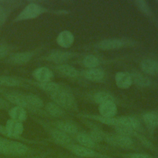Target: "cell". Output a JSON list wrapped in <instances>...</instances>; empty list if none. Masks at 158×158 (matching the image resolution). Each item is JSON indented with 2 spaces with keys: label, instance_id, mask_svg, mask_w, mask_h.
Segmentation results:
<instances>
[{
  "label": "cell",
  "instance_id": "cell-15",
  "mask_svg": "<svg viewBox=\"0 0 158 158\" xmlns=\"http://www.w3.org/2000/svg\"><path fill=\"white\" fill-rule=\"evenodd\" d=\"M6 98L10 102L15 104L16 106H20L23 108L28 106L26 95L18 93H10L7 94Z\"/></svg>",
  "mask_w": 158,
  "mask_h": 158
},
{
  "label": "cell",
  "instance_id": "cell-8",
  "mask_svg": "<svg viewBox=\"0 0 158 158\" xmlns=\"http://www.w3.org/2000/svg\"><path fill=\"white\" fill-rule=\"evenodd\" d=\"M33 77L40 83L50 81L53 77L52 71L46 67H41L36 69L33 73Z\"/></svg>",
  "mask_w": 158,
  "mask_h": 158
},
{
  "label": "cell",
  "instance_id": "cell-23",
  "mask_svg": "<svg viewBox=\"0 0 158 158\" xmlns=\"http://www.w3.org/2000/svg\"><path fill=\"white\" fill-rule=\"evenodd\" d=\"M77 139L82 146L90 149L95 147L96 143L92 140L88 135L85 133H79L77 136Z\"/></svg>",
  "mask_w": 158,
  "mask_h": 158
},
{
  "label": "cell",
  "instance_id": "cell-9",
  "mask_svg": "<svg viewBox=\"0 0 158 158\" xmlns=\"http://www.w3.org/2000/svg\"><path fill=\"white\" fill-rule=\"evenodd\" d=\"M57 44L64 48L70 47L74 41L73 35L69 30H63L59 33L57 37Z\"/></svg>",
  "mask_w": 158,
  "mask_h": 158
},
{
  "label": "cell",
  "instance_id": "cell-18",
  "mask_svg": "<svg viewBox=\"0 0 158 158\" xmlns=\"http://www.w3.org/2000/svg\"><path fill=\"white\" fill-rule=\"evenodd\" d=\"M9 114L12 119L19 122L24 121L27 118V112L23 107L20 106H15L12 107L9 112Z\"/></svg>",
  "mask_w": 158,
  "mask_h": 158
},
{
  "label": "cell",
  "instance_id": "cell-12",
  "mask_svg": "<svg viewBox=\"0 0 158 158\" xmlns=\"http://www.w3.org/2000/svg\"><path fill=\"white\" fill-rule=\"evenodd\" d=\"M117 124L122 125L129 128H131L133 130H137L140 128L139 121L135 117H129V116H122L117 118Z\"/></svg>",
  "mask_w": 158,
  "mask_h": 158
},
{
  "label": "cell",
  "instance_id": "cell-2",
  "mask_svg": "<svg viewBox=\"0 0 158 158\" xmlns=\"http://www.w3.org/2000/svg\"><path fill=\"white\" fill-rule=\"evenodd\" d=\"M44 11V9L38 4L30 3L28 4L17 16L19 20L31 19L37 17Z\"/></svg>",
  "mask_w": 158,
  "mask_h": 158
},
{
  "label": "cell",
  "instance_id": "cell-30",
  "mask_svg": "<svg viewBox=\"0 0 158 158\" xmlns=\"http://www.w3.org/2000/svg\"><path fill=\"white\" fill-rule=\"evenodd\" d=\"M40 87L43 90L50 93V94L56 91L57 90L61 88V86L59 84L54 82H52L51 81L48 82L40 83Z\"/></svg>",
  "mask_w": 158,
  "mask_h": 158
},
{
  "label": "cell",
  "instance_id": "cell-19",
  "mask_svg": "<svg viewBox=\"0 0 158 158\" xmlns=\"http://www.w3.org/2000/svg\"><path fill=\"white\" fill-rule=\"evenodd\" d=\"M32 53L30 52H19L14 54L10 59V60L13 64H23L29 61L32 57Z\"/></svg>",
  "mask_w": 158,
  "mask_h": 158
},
{
  "label": "cell",
  "instance_id": "cell-16",
  "mask_svg": "<svg viewBox=\"0 0 158 158\" xmlns=\"http://www.w3.org/2000/svg\"><path fill=\"white\" fill-rule=\"evenodd\" d=\"M56 69L62 75L70 78H76L79 75L78 71L75 67L68 64L58 65Z\"/></svg>",
  "mask_w": 158,
  "mask_h": 158
},
{
  "label": "cell",
  "instance_id": "cell-5",
  "mask_svg": "<svg viewBox=\"0 0 158 158\" xmlns=\"http://www.w3.org/2000/svg\"><path fill=\"white\" fill-rule=\"evenodd\" d=\"M142 71L148 75H156L158 74V61L152 59H145L141 62Z\"/></svg>",
  "mask_w": 158,
  "mask_h": 158
},
{
  "label": "cell",
  "instance_id": "cell-20",
  "mask_svg": "<svg viewBox=\"0 0 158 158\" xmlns=\"http://www.w3.org/2000/svg\"><path fill=\"white\" fill-rule=\"evenodd\" d=\"M51 135L54 139L59 144L67 145L71 143V139L69 136L59 130H54L52 131Z\"/></svg>",
  "mask_w": 158,
  "mask_h": 158
},
{
  "label": "cell",
  "instance_id": "cell-3",
  "mask_svg": "<svg viewBox=\"0 0 158 158\" xmlns=\"http://www.w3.org/2000/svg\"><path fill=\"white\" fill-rule=\"evenodd\" d=\"M104 139H105L106 141L109 143L122 148H131L133 146V140L129 136H127L121 135L111 136L104 135Z\"/></svg>",
  "mask_w": 158,
  "mask_h": 158
},
{
  "label": "cell",
  "instance_id": "cell-24",
  "mask_svg": "<svg viewBox=\"0 0 158 158\" xmlns=\"http://www.w3.org/2000/svg\"><path fill=\"white\" fill-rule=\"evenodd\" d=\"M86 117L90 118L91 119L97 120L104 124L108 125L115 126L117 124V119L114 117H106L102 115H85Z\"/></svg>",
  "mask_w": 158,
  "mask_h": 158
},
{
  "label": "cell",
  "instance_id": "cell-21",
  "mask_svg": "<svg viewBox=\"0 0 158 158\" xmlns=\"http://www.w3.org/2000/svg\"><path fill=\"white\" fill-rule=\"evenodd\" d=\"M57 127L59 130L65 133L75 134L78 131V128L77 126L69 122H59L57 123Z\"/></svg>",
  "mask_w": 158,
  "mask_h": 158
},
{
  "label": "cell",
  "instance_id": "cell-26",
  "mask_svg": "<svg viewBox=\"0 0 158 158\" xmlns=\"http://www.w3.org/2000/svg\"><path fill=\"white\" fill-rule=\"evenodd\" d=\"M144 123L150 127H156L158 126V115L155 113L147 112L143 115Z\"/></svg>",
  "mask_w": 158,
  "mask_h": 158
},
{
  "label": "cell",
  "instance_id": "cell-33",
  "mask_svg": "<svg viewBox=\"0 0 158 158\" xmlns=\"http://www.w3.org/2000/svg\"><path fill=\"white\" fill-rule=\"evenodd\" d=\"M115 127V130L118 133V135L130 136L135 133V131L129 128L128 127L122 125H117Z\"/></svg>",
  "mask_w": 158,
  "mask_h": 158
},
{
  "label": "cell",
  "instance_id": "cell-1",
  "mask_svg": "<svg viewBox=\"0 0 158 158\" xmlns=\"http://www.w3.org/2000/svg\"><path fill=\"white\" fill-rule=\"evenodd\" d=\"M51 97L54 103L60 107L70 110L77 108V102L73 95L62 87L51 93Z\"/></svg>",
  "mask_w": 158,
  "mask_h": 158
},
{
  "label": "cell",
  "instance_id": "cell-37",
  "mask_svg": "<svg viewBox=\"0 0 158 158\" xmlns=\"http://www.w3.org/2000/svg\"><path fill=\"white\" fill-rule=\"evenodd\" d=\"M8 47L5 44H0V59L5 57L8 53Z\"/></svg>",
  "mask_w": 158,
  "mask_h": 158
},
{
  "label": "cell",
  "instance_id": "cell-34",
  "mask_svg": "<svg viewBox=\"0 0 158 158\" xmlns=\"http://www.w3.org/2000/svg\"><path fill=\"white\" fill-rule=\"evenodd\" d=\"M0 153L11 154V141L0 138Z\"/></svg>",
  "mask_w": 158,
  "mask_h": 158
},
{
  "label": "cell",
  "instance_id": "cell-28",
  "mask_svg": "<svg viewBox=\"0 0 158 158\" xmlns=\"http://www.w3.org/2000/svg\"><path fill=\"white\" fill-rule=\"evenodd\" d=\"M83 64L84 66L88 68V69H94L99 64V60L96 56L93 54H89L84 57Z\"/></svg>",
  "mask_w": 158,
  "mask_h": 158
},
{
  "label": "cell",
  "instance_id": "cell-27",
  "mask_svg": "<svg viewBox=\"0 0 158 158\" xmlns=\"http://www.w3.org/2000/svg\"><path fill=\"white\" fill-rule=\"evenodd\" d=\"M26 99L28 106H31L35 108H41L43 106L42 99L36 95L32 94L26 95Z\"/></svg>",
  "mask_w": 158,
  "mask_h": 158
},
{
  "label": "cell",
  "instance_id": "cell-32",
  "mask_svg": "<svg viewBox=\"0 0 158 158\" xmlns=\"http://www.w3.org/2000/svg\"><path fill=\"white\" fill-rule=\"evenodd\" d=\"M135 3L137 7L145 15H151L152 12L150 7L146 1L143 0L135 1Z\"/></svg>",
  "mask_w": 158,
  "mask_h": 158
},
{
  "label": "cell",
  "instance_id": "cell-6",
  "mask_svg": "<svg viewBox=\"0 0 158 158\" xmlns=\"http://www.w3.org/2000/svg\"><path fill=\"white\" fill-rule=\"evenodd\" d=\"M98 110L100 115L106 117H114L117 112V107L114 101H108L99 104Z\"/></svg>",
  "mask_w": 158,
  "mask_h": 158
},
{
  "label": "cell",
  "instance_id": "cell-39",
  "mask_svg": "<svg viewBox=\"0 0 158 158\" xmlns=\"http://www.w3.org/2000/svg\"><path fill=\"white\" fill-rule=\"evenodd\" d=\"M0 104H1V103H0Z\"/></svg>",
  "mask_w": 158,
  "mask_h": 158
},
{
  "label": "cell",
  "instance_id": "cell-36",
  "mask_svg": "<svg viewBox=\"0 0 158 158\" xmlns=\"http://www.w3.org/2000/svg\"><path fill=\"white\" fill-rule=\"evenodd\" d=\"M126 158H152L151 156L143 153L128 154L125 156Z\"/></svg>",
  "mask_w": 158,
  "mask_h": 158
},
{
  "label": "cell",
  "instance_id": "cell-14",
  "mask_svg": "<svg viewBox=\"0 0 158 158\" xmlns=\"http://www.w3.org/2000/svg\"><path fill=\"white\" fill-rule=\"evenodd\" d=\"M72 56L73 54L69 52L57 51L49 54L48 56V59L51 62L59 64L69 60Z\"/></svg>",
  "mask_w": 158,
  "mask_h": 158
},
{
  "label": "cell",
  "instance_id": "cell-13",
  "mask_svg": "<svg viewBox=\"0 0 158 158\" xmlns=\"http://www.w3.org/2000/svg\"><path fill=\"white\" fill-rule=\"evenodd\" d=\"M83 75L88 80L95 82L101 81L105 77L104 70L98 68L88 69L84 72Z\"/></svg>",
  "mask_w": 158,
  "mask_h": 158
},
{
  "label": "cell",
  "instance_id": "cell-25",
  "mask_svg": "<svg viewBox=\"0 0 158 158\" xmlns=\"http://www.w3.org/2000/svg\"><path fill=\"white\" fill-rule=\"evenodd\" d=\"M46 111L52 116L58 117L63 115L64 111L59 106L54 102H48L46 105Z\"/></svg>",
  "mask_w": 158,
  "mask_h": 158
},
{
  "label": "cell",
  "instance_id": "cell-22",
  "mask_svg": "<svg viewBox=\"0 0 158 158\" xmlns=\"http://www.w3.org/2000/svg\"><path fill=\"white\" fill-rule=\"evenodd\" d=\"M93 99L96 103L99 104L108 102L114 101V98L110 93L106 91H98L93 96Z\"/></svg>",
  "mask_w": 158,
  "mask_h": 158
},
{
  "label": "cell",
  "instance_id": "cell-11",
  "mask_svg": "<svg viewBox=\"0 0 158 158\" xmlns=\"http://www.w3.org/2000/svg\"><path fill=\"white\" fill-rule=\"evenodd\" d=\"M70 148L73 154L81 157H94L99 156L93 149L80 145H72L70 146Z\"/></svg>",
  "mask_w": 158,
  "mask_h": 158
},
{
  "label": "cell",
  "instance_id": "cell-38",
  "mask_svg": "<svg viewBox=\"0 0 158 158\" xmlns=\"http://www.w3.org/2000/svg\"><path fill=\"white\" fill-rule=\"evenodd\" d=\"M6 18V11H4V9L0 6V25L3 23Z\"/></svg>",
  "mask_w": 158,
  "mask_h": 158
},
{
  "label": "cell",
  "instance_id": "cell-4",
  "mask_svg": "<svg viewBox=\"0 0 158 158\" xmlns=\"http://www.w3.org/2000/svg\"><path fill=\"white\" fill-rule=\"evenodd\" d=\"M116 85L121 89L128 88L132 84L131 75L126 72H118L115 75Z\"/></svg>",
  "mask_w": 158,
  "mask_h": 158
},
{
  "label": "cell",
  "instance_id": "cell-31",
  "mask_svg": "<svg viewBox=\"0 0 158 158\" xmlns=\"http://www.w3.org/2000/svg\"><path fill=\"white\" fill-rule=\"evenodd\" d=\"M20 85V81L13 77L9 76L0 77V85L5 86H15Z\"/></svg>",
  "mask_w": 158,
  "mask_h": 158
},
{
  "label": "cell",
  "instance_id": "cell-7",
  "mask_svg": "<svg viewBox=\"0 0 158 158\" xmlns=\"http://www.w3.org/2000/svg\"><path fill=\"white\" fill-rule=\"evenodd\" d=\"M125 43L123 40L117 38L106 39L100 41L98 46L102 50H112L122 48Z\"/></svg>",
  "mask_w": 158,
  "mask_h": 158
},
{
  "label": "cell",
  "instance_id": "cell-35",
  "mask_svg": "<svg viewBox=\"0 0 158 158\" xmlns=\"http://www.w3.org/2000/svg\"><path fill=\"white\" fill-rule=\"evenodd\" d=\"M92 140L96 143L101 141L104 139V134L98 130H93L88 135Z\"/></svg>",
  "mask_w": 158,
  "mask_h": 158
},
{
  "label": "cell",
  "instance_id": "cell-17",
  "mask_svg": "<svg viewBox=\"0 0 158 158\" xmlns=\"http://www.w3.org/2000/svg\"><path fill=\"white\" fill-rule=\"evenodd\" d=\"M132 81L140 87H148L151 85V81L149 78L139 72H133L130 74Z\"/></svg>",
  "mask_w": 158,
  "mask_h": 158
},
{
  "label": "cell",
  "instance_id": "cell-29",
  "mask_svg": "<svg viewBox=\"0 0 158 158\" xmlns=\"http://www.w3.org/2000/svg\"><path fill=\"white\" fill-rule=\"evenodd\" d=\"M28 148L23 144L11 141V154L16 155H22L27 152Z\"/></svg>",
  "mask_w": 158,
  "mask_h": 158
},
{
  "label": "cell",
  "instance_id": "cell-10",
  "mask_svg": "<svg viewBox=\"0 0 158 158\" xmlns=\"http://www.w3.org/2000/svg\"><path fill=\"white\" fill-rule=\"evenodd\" d=\"M6 128L9 136H19L23 131V127L22 123L14 119H9L7 121Z\"/></svg>",
  "mask_w": 158,
  "mask_h": 158
}]
</instances>
